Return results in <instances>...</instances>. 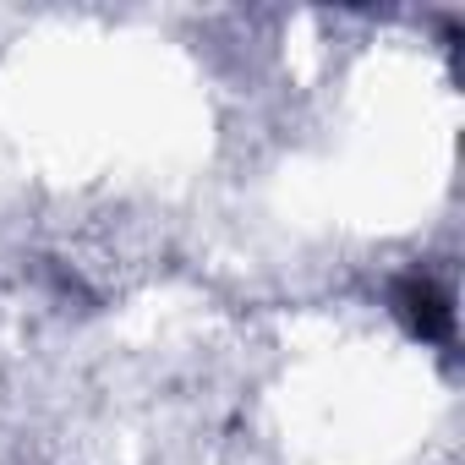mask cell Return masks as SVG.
Segmentation results:
<instances>
[{
  "instance_id": "obj_1",
  "label": "cell",
  "mask_w": 465,
  "mask_h": 465,
  "mask_svg": "<svg viewBox=\"0 0 465 465\" xmlns=\"http://www.w3.org/2000/svg\"><path fill=\"white\" fill-rule=\"evenodd\" d=\"M389 307H394V318H400L416 340H427V345H454V302H449V291L432 285L427 274L394 280Z\"/></svg>"
}]
</instances>
